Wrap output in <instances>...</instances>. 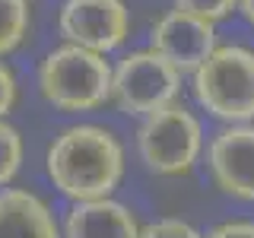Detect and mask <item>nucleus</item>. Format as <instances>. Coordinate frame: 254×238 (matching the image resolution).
Segmentation results:
<instances>
[{"label":"nucleus","instance_id":"obj_2","mask_svg":"<svg viewBox=\"0 0 254 238\" xmlns=\"http://www.w3.org/2000/svg\"><path fill=\"white\" fill-rule=\"evenodd\" d=\"M111 73L105 54L64 42L38 60V92L64 115H86L111 102Z\"/></svg>","mask_w":254,"mask_h":238},{"label":"nucleus","instance_id":"obj_16","mask_svg":"<svg viewBox=\"0 0 254 238\" xmlns=\"http://www.w3.org/2000/svg\"><path fill=\"white\" fill-rule=\"evenodd\" d=\"M206 238H254V219L235 216V219H222L210 232H203Z\"/></svg>","mask_w":254,"mask_h":238},{"label":"nucleus","instance_id":"obj_10","mask_svg":"<svg viewBox=\"0 0 254 238\" xmlns=\"http://www.w3.org/2000/svg\"><path fill=\"white\" fill-rule=\"evenodd\" d=\"M0 238H64V229L45 197H38L29 187H3Z\"/></svg>","mask_w":254,"mask_h":238},{"label":"nucleus","instance_id":"obj_3","mask_svg":"<svg viewBox=\"0 0 254 238\" xmlns=\"http://www.w3.org/2000/svg\"><path fill=\"white\" fill-rule=\"evenodd\" d=\"M194 102L222 124H254V48L216 45L190 73Z\"/></svg>","mask_w":254,"mask_h":238},{"label":"nucleus","instance_id":"obj_5","mask_svg":"<svg viewBox=\"0 0 254 238\" xmlns=\"http://www.w3.org/2000/svg\"><path fill=\"white\" fill-rule=\"evenodd\" d=\"M178 92H181V73L153 48H137V51H127L121 60H115L111 102L124 115L146 118L178 102Z\"/></svg>","mask_w":254,"mask_h":238},{"label":"nucleus","instance_id":"obj_13","mask_svg":"<svg viewBox=\"0 0 254 238\" xmlns=\"http://www.w3.org/2000/svg\"><path fill=\"white\" fill-rule=\"evenodd\" d=\"M140 238H206V235L188 219L162 216V219H153V222H143Z\"/></svg>","mask_w":254,"mask_h":238},{"label":"nucleus","instance_id":"obj_12","mask_svg":"<svg viewBox=\"0 0 254 238\" xmlns=\"http://www.w3.org/2000/svg\"><path fill=\"white\" fill-rule=\"evenodd\" d=\"M22 153H26V146H22V133L3 118V121H0V190L10 187L13 178L19 175Z\"/></svg>","mask_w":254,"mask_h":238},{"label":"nucleus","instance_id":"obj_17","mask_svg":"<svg viewBox=\"0 0 254 238\" xmlns=\"http://www.w3.org/2000/svg\"><path fill=\"white\" fill-rule=\"evenodd\" d=\"M238 13H242L245 22L254 29V0H238Z\"/></svg>","mask_w":254,"mask_h":238},{"label":"nucleus","instance_id":"obj_14","mask_svg":"<svg viewBox=\"0 0 254 238\" xmlns=\"http://www.w3.org/2000/svg\"><path fill=\"white\" fill-rule=\"evenodd\" d=\"M175 6L185 13H194L200 19H210V22H219L226 16H232L238 10V0H175Z\"/></svg>","mask_w":254,"mask_h":238},{"label":"nucleus","instance_id":"obj_6","mask_svg":"<svg viewBox=\"0 0 254 238\" xmlns=\"http://www.w3.org/2000/svg\"><path fill=\"white\" fill-rule=\"evenodd\" d=\"M58 32L67 45L108 54L130 35V10L124 0H64L58 10Z\"/></svg>","mask_w":254,"mask_h":238},{"label":"nucleus","instance_id":"obj_15","mask_svg":"<svg viewBox=\"0 0 254 238\" xmlns=\"http://www.w3.org/2000/svg\"><path fill=\"white\" fill-rule=\"evenodd\" d=\"M16 99H19V83H16V73L10 70V63H3L0 58V121L16 108Z\"/></svg>","mask_w":254,"mask_h":238},{"label":"nucleus","instance_id":"obj_1","mask_svg":"<svg viewBox=\"0 0 254 238\" xmlns=\"http://www.w3.org/2000/svg\"><path fill=\"white\" fill-rule=\"evenodd\" d=\"M51 184L67 200H99L111 197L124 178V146L108 127L73 124L64 127L45 153Z\"/></svg>","mask_w":254,"mask_h":238},{"label":"nucleus","instance_id":"obj_4","mask_svg":"<svg viewBox=\"0 0 254 238\" xmlns=\"http://www.w3.org/2000/svg\"><path fill=\"white\" fill-rule=\"evenodd\" d=\"M206 153L203 124L188 105H172L140 118L137 127V156L143 169L159 178H178L188 175Z\"/></svg>","mask_w":254,"mask_h":238},{"label":"nucleus","instance_id":"obj_11","mask_svg":"<svg viewBox=\"0 0 254 238\" xmlns=\"http://www.w3.org/2000/svg\"><path fill=\"white\" fill-rule=\"evenodd\" d=\"M32 29L29 0H0V58L13 54Z\"/></svg>","mask_w":254,"mask_h":238},{"label":"nucleus","instance_id":"obj_9","mask_svg":"<svg viewBox=\"0 0 254 238\" xmlns=\"http://www.w3.org/2000/svg\"><path fill=\"white\" fill-rule=\"evenodd\" d=\"M64 238H140L143 222L127 203L115 197L79 200L61 222Z\"/></svg>","mask_w":254,"mask_h":238},{"label":"nucleus","instance_id":"obj_7","mask_svg":"<svg viewBox=\"0 0 254 238\" xmlns=\"http://www.w3.org/2000/svg\"><path fill=\"white\" fill-rule=\"evenodd\" d=\"M203 156L219 194L238 203H254V124H222Z\"/></svg>","mask_w":254,"mask_h":238},{"label":"nucleus","instance_id":"obj_8","mask_svg":"<svg viewBox=\"0 0 254 238\" xmlns=\"http://www.w3.org/2000/svg\"><path fill=\"white\" fill-rule=\"evenodd\" d=\"M216 22L200 19L185 10L162 13L149 29V48L162 54L181 76H190L200 63L216 51Z\"/></svg>","mask_w":254,"mask_h":238}]
</instances>
